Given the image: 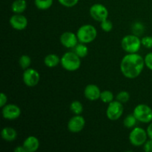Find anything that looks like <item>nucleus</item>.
Returning <instances> with one entry per match:
<instances>
[{"label":"nucleus","instance_id":"nucleus-1","mask_svg":"<svg viewBox=\"0 0 152 152\" xmlns=\"http://www.w3.org/2000/svg\"><path fill=\"white\" fill-rule=\"evenodd\" d=\"M145 65L144 58L139 53H127L120 62V71L126 78L135 79L140 75Z\"/></svg>","mask_w":152,"mask_h":152},{"label":"nucleus","instance_id":"nucleus-2","mask_svg":"<svg viewBox=\"0 0 152 152\" xmlns=\"http://www.w3.org/2000/svg\"><path fill=\"white\" fill-rule=\"evenodd\" d=\"M81 58L74 51H68L61 57L60 64L62 68L68 71H76L81 66Z\"/></svg>","mask_w":152,"mask_h":152},{"label":"nucleus","instance_id":"nucleus-3","mask_svg":"<svg viewBox=\"0 0 152 152\" xmlns=\"http://www.w3.org/2000/svg\"><path fill=\"white\" fill-rule=\"evenodd\" d=\"M77 36L80 42L88 44L96 39L97 31L94 25L86 24L79 28Z\"/></svg>","mask_w":152,"mask_h":152},{"label":"nucleus","instance_id":"nucleus-4","mask_svg":"<svg viewBox=\"0 0 152 152\" xmlns=\"http://www.w3.org/2000/svg\"><path fill=\"white\" fill-rule=\"evenodd\" d=\"M121 46L127 53H137L142 46V42L136 34H129L122 39Z\"/></svg>","mask_w":152,"mask_h":152},{"label":"nucleus","instance_id":"nucleus-5","mask_svg":"<svg viewBox=\"0 0 152 152\" xmlns=\"http://www.w3.org/2000/svg\"><path fill=\"white\" fill-rule=\"evenodd\" d=\"M133 114L138 122L150 123L152 122V108L146 104H139L134 108Z\"/></svg>","mask_w":152,"mask_h":152},{"label":"nucleus","instance_id":"nucleus-6","mask_svg":"<svg viewBox=\"0 0 152 152\" xmlns=\"http://www.w3.org/2000/svg\"><path fill=\"white\" fill-rule=\"evenodd\" d=\"M148 134L146 130L140 127H134L129 134V142L132 145L136 147L142 146L148 140Z\"/></svg>","mask_w":152,"mask_h":152},{"label":"nucleus","instance_id":"nucleus-7","mask_svg":"<svg viewBox=\"0 0 152 152\" xmlns=\"http://www.w3.org/2000/svg\"><path fill=\"white\" fill-rule=\"evenodd\" d=\"M123 111H124V107L123 103L116 99L108 103L106 109V116L110 120L115 121L122 117Z\"/></svg>","mask_w":152,"mask_h":152},{"label":"nucleus","instance_id":"nucleus-8","mask_svg":"<svg viewBox=\"0 0 152 152\" xmlns=\"http://www.w3.org/2000/svg\"><path fill=\"white\" fill-rule=\"evenodd\" d=\"M91 16L97 22H102L108 19V10L105 5L99 3L94 4L89 10Z\"/></svg>","mask_w":152,"mask_h":152},{"label":"nucleus","instance_id":"nucleus-9","mask_svg":"<svg viewBox=\"0 0 152 152\" xmlns=\"http://www.w3.org/2000/svg\"><path fill=\"white\" fill-rule=\"evenodd\" d=\"M22 80L25 85L28 87H34L40 80V75L37 70L28 68L24 70L22 74Z\"/></svg>","mask_w":152,"mask_h":152},{"label":"nucleus","instance_id":"nucleus-10","mask_svg":"<svg viewBox=\"0 0 152 152\" xmlns=\"http://www.w3.org/2000/svg\"><path fill=\"white\" fill-rule=\"evenodd\" d=\"M1 109L2 117L8 120H13L19 118L21 115V109L15 104H6Z\"/></svg>","mask_w":152,"mask_h":152},{"label":"nucleus","instance_id":"nucleus-11","mask_svg":"<svg viewBox=\"0 0 152 152\" xmlns=\"http://www.w3.org/2000/svg\"><path fill=\"white\" fill-rule=\"evenodd\" d=\"M86 125V120L83 116L76 115L71 117L68 123V129L72 133H78L83 130Z\"/></svg>","mask_w":152,"mask_h":152},{"label":"nucleus","instance_id":"nucleus-12","mask_svg":"<svg viewBox=\"0 0 152 152\" xmlns=\"http://www.w3.org/2000/svg\"><path fill=\"white\" fill-rule=\"evenodd\" d=\"M9 23L13 29L23 31L28 26V19L22 13H14L9 19Z\"/></svg>","mask_w":152,"mask_h":152},{"label":"nucleus","instance_id":"nucleus-13","mask_svg":"<svg viewBox=\"0 0 152 152\" xmlns=\"http://www.w3.org/2000/svg\"><path fill=\"white\" fill-rule=\"evenodd\" d=\"M59 40L61 44L67 48H74L79 42L77 34H74L71 31H66L62 34Z\"/></svg>","mask_w":152,"mask_h":152},{"label":"nucleus","instance_id":"nucleus-14","mask_svg":"<svg viewBox=\"0 0 152 152\" xmlns=\"http://www.w3.org/2000/svg\"><path fill=\"white\" fill-rule=\"evenodd\" d=\"M101 91L96 85L89 84L86 86L84 90V95L87 99L90 101H96L99 99Z\"/></svg>","mask_w":152,"mask_h":152},{"label":"nucleus","instance_id":"nucleus-15","mask_svg":"<svg viewBox=\"0 0 152 152\" xmlns=\"http://www.w3.org/2000/svg\"><path fill=\"white\" fill-rule=\"evenodd\" d=\"M22 145L26 152H34L39 147V140L35 136H29L24 140Z\"/></svg>","mask_w":152,"mask_h":152},{"label":"nucleus","instance_id":"nucleus-16","mask_svg":"<svg viewBox=\"0 0 152 152\" xmlns=\"http://www.w3.org/2000/svg\"><path fill=\"white\" fill-rule=\"evenodd\" d=\"M1 137L6 142H13L17 138V132L12 127L3 128L1 132Z\"/></svg>","mask_w":152,"mask_h":152},{"label":"nucleus","instance_id":"nucleus-17","mask_svg":"<svg viewBox=\"0 0 152 152\" xmlns=\"http://www.w3.org/2000/svg\"><path fill=\"white\" fill-rule=\"evenodd\" d=\"M61 58L54 53L48 54L44 59V63L48 68H54L60 63Z\"/></svg>","mask_w":152,"mask_h":152},{"label":"nucleus","instance_id":"nucleus-18","mask_svg":"<svg viewBox=\"0 0 152 152\" xmlns=\"http://www.w3.org/2000/svg\"><path fill=\"white\" fill-rule=\"evenodd\" d=\"M27 8L25 0H15L11 4V10L14 13H22Z\"/></svg>","mask_w":152,"mask_h":152},{"label":"nucleus","instance_id":"nucleus-19","mask_svg":"<svg viewBox=\"0 0 152 152\" xmlns=\"http://www.w3.org/2000/svg\"><path fill=\"white\" fill-rule=\"evenodd\" d=\"M74 49V51L75 52L76 54L80 56V58L86 57L88 54V48L85 43H78Z\"/></svg>","mask_w":152,"mask_h":152},{"label":"nucleus","instance_id":"nucleus-20","mask_svg":"<svg viewBox=\"0 0 152 152\" xmlns=\"http://www.w3.org/2000/svg\"><path fill=\"white\" fill-rule=\"evenodd\" d=\"M53 0H34L35 6L41 10H45L52 6Z\"/></svg>","mask_w":152,"mask_h":152},{"label":"nucleus","instance_id":"nucleus-21","mask_svg":"<svg viewBox=\"0 0 152 152\" xmlns=\"http://www.w3.org/2000/svg\"><path fill=\"white\" fill-rule=\"evenodd\" d=\"M137 122V120L133 114H129V115L126 116V118L123 120V125L127 129H133L136 126Z\"/></svg>","mask_w":152,"mask_h":152},{"label":"nucleus","instance_id":"nucleus-22","mask_svg":"<svg viewBox=\"0 0 152 152\" xmlns=\"http://www.w3.org/2000/svg\"><path fill=\"white\" fill-rule=\"evenodd\" d=\"M70 109L76 115H80L83 111V105L80 101H73L70 105Z\"/></svg>","mask_w":152,"mask_h":152},{"label":"nucleus","instance_id":"nucleus-23","mask_svg":"<svg viewBox=\"0 0 152 152\" xmlns=\"http://www.w3.org/2000/svg\"><path fill=\"white\" fill-rule=\"evenodd\" d=\"M99 99H101V101L103 102L104 103H110L114 100V94L111 91H103L101 92Z\"/></svg>","mask_w":152,"mask_h":152},{"label":"nucleus","instance_id":"nucleus-24","mask_svg":"<svg viewBox=\"0 0 152 152\" xmlns=\"http://www.w3.org/2000/svg\"><path fill=\"white\" fill-rule=\"evenodd\" d=\"M19 64L23 70L30 68L31 64V59L28 55H22L19 59Z\"/></svg>","mask_w":152,"mask_h":152},{"label":"nucleus","instance_id":"nucleus-25","mask_svg":"<svg viewBox=\"0 0 152 152\" xmlns=\"http://www.w3.org/2000/svg\"><path fill=\"white\" fill-rule=\"evenodd\" d=\"M129 99H130V94L126 91H122L119 92L116 96V99L122 103H126L129 100Z\"/></svg>","mask_w":152,"mask_h":152},{"label":"nucleus","instance_id":"nucleus-26","mask_svg":"<svg viewBox=\"0 0 152 152\" xmlns=\"http://www.w3.org/2000/svg\"><path fill=\"white\" fill-rule=\"evenodd\" d=\"M100 27L105 32H110L113 29V24L109 19H107L100 22Z\"/></svg>","mask_w":152,"mask_h":152},{"label":"nucleus","instance_id":"nucleus-27","mask_svg":"<svg viewBox=\"0 0 152 152\" xmlns=\"http://www.w3.org/2000/svg\"><path fill=\"white\" fill-rule=\"evenodd\" d=\"M59 4L66 7H72L77 5L79 0H58Z\"/></svg>","mask_w":152,"mask_h":152},{"label":"nucleus","instance_id":"nucleus-28","mask_svg":"<svg viewBox=\"0 0 152 152\" xmlns=\"http://www.w3.org/2000/svg\"><path fill=\"white\" fill-rule=\"evenodd\" d=\"M142 45L146 48H152V37L146 36L141 39Z\"/></svg>","mask_w":152,"mask_h":152},{"label":"nucleus","instance_id":"nucleus-29","mask_svg":"<svg viewBox=\"0 0 152 152\" xmlns=\"http://www.w3.org/2000/svg\"><path fill=\"white\" fill-rule=\"evenodd\" d=\"M144 60H145V65L148 69L152 71V52L147 53L145 56L144 57Z\"/></svg>","mask_w":152,"mask_h":152},{"label":"nucleus","instance_id":"nucleus-30","mask_svg":"<svg viewBox=\"0 0 152 152\" xmlns=\"http://www.w3.org/2000/svg\"><path fill=\"white\" fill-rule=\"evenodd\" d=\"M143 149L145 152H152V140L148 138L143 145Z\"/></svg>","mask_w":152,"mask_h":152},{"label":"nucleus","instance_id":"nucleus-31","mask_svg":"<svg viewBox=\"0 0 152 152\" xmlns=\"http://www.w3.org/2000/svg\"><path fill=\"white\" fill-rule=\"evenodd\" d=\"M7 95L4 93H1V95H0V107L2 108L4 105L7 104Z\"/></svg>","mask_w":152,"mask_h":152},{"label":"nucleus","instance_id":"nucleus-32","mask_svg":"<svg viewBox=\"0 0 152 152\" xmlns=\"http://www.w3.org/2000/svg\"><path fill=\"white\" fill-rule=\"evenodd\" d=\"M146 132L147 134H148V138L152 140V122H151V123H149V125H148V128H147L146 129Z\"/></svg>","mask_w":152,"mask_h":152},{"label":"nucleus","instance_id":"nucleus-33","mask_svg":"<svg viewBox=\"0 0 152 152\" xmlns=\"http://www.w3.org/2000/svg\"><path fill=\"white\" fill-rule=\"evenodd\" d=\"M14 152H26L25 149L24 148L23 145H19V146L16 147L14 148Z\"/></svg>","mask_w":152,"mask_h":152}]
</instances>
